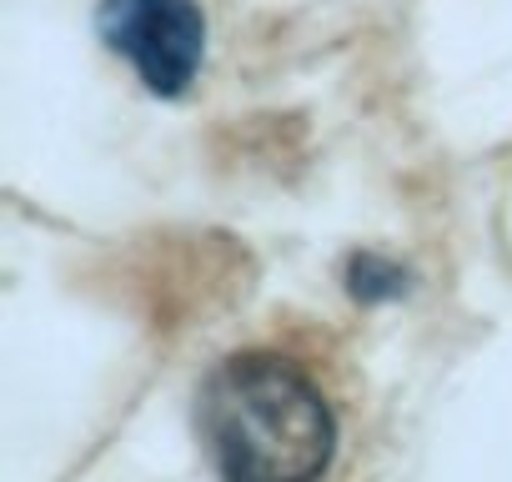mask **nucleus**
<instances>
[{
	"label": "nucleus",
	"mask_w": 512,
	"mask_h": 482,
	"mask_svg": "<svg viewBox=\"0 0 512 482\" xmlns=\"http://www.w3.org/2000/svg\"><path fill=\"white\" fill-rule=\"evenodd\" d=\"M196 427L221 482H317L337 452L322 387L272 352L221 362L196 397Z\"/></svg>",
	"instance_id": "obj_1"
},
{
	"label": "nucleus",
	"mask_w": 512,
	"mask_h": 482,
	"mask_svg": "<svg viewBox=\"0 0 512 482\" xmlns=\"http://www.w3.org/2000/svg\"><path fill=\"white\" fill-rule=\"evenodd\" d=\"M96 31L151 96H186L206 66V11L196 0H101Z\"/></svg>",
	"instance_id": "obj_2"
},
{
	"label": "nucleus",
	"mask_w": 512,
	"mask_h": 482,
	"mask_svg": "<svg viewBox=\"0 0 512 482\" xmlns=\"http://www.w3.org/2000/svg\"><path fill=\"white\" fill-rule=\"evenodd\" d=\"M347 287H352L357 302H392V297L407 292V267H397V262H387L377 252H362L347 267Z\"/></svg>",
	"instance_id": "obj_3"
}]
</instances>
